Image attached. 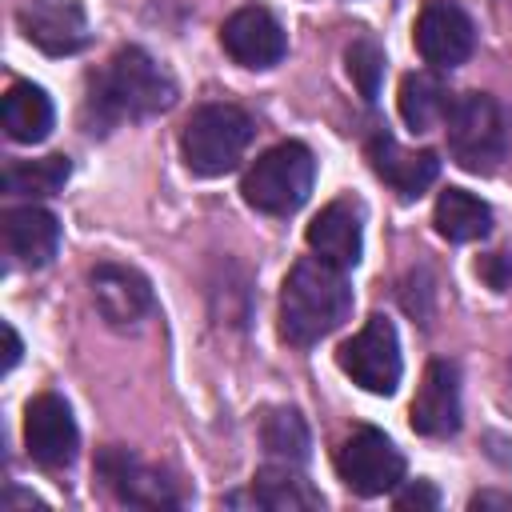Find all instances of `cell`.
Here are the masks:
<instances>
[{"instance_id":"cell-1","label":"cell","mask_w":512,"mask_h":512,"mask_svg":"<svg viewBox=\"0 0 512 512\" xmlns=\"http://www.w3.org/2000/svg\"><path fill=\"white\" fill-rule=\"evenodd\" d=\"M352 312V288L344 268L316 260H300L280 288V336L296 348H308L336 332Z\"/></svg>"},{"instance_id":"cell-2","label":"cell","mask_w":512,"mask_h":512,"mask_svg":"<svg viewBox=\"0 0 512 512\" xmlns=\"http://www.w3.org/2000/svg\"><path fill=\"white\" fill-rule=\"evenodd\" d=\"M172 100H176L172 76L144 48L128 44L96 76L88 108H96L100 128H108V124H120V120H144V116L168 112Z\"/></svg>"},{"instance_id":"cell-3","label":"cell","mask_w":512,"mask_h":512,"mask_svg":"<svg viewBox=\"0 0 512 512\" xmlns=\"http://www.w3.org/2000/svg\"><path fill=\"white\" fill-rule=\"evenodd\" d=\"M448 152L468 172H496L512 148V112L488 92H464L452 100L448 116Z\"/></svg>"},{"instance_id":"cell-4","label":"cell","mask_w":512,"mask_h":512,"mask_svg":"<svg viewBox=\"0 0 512 512\" xmlns=\"http://www.w3.org/2000/svg\"><path fill=\"white\" fill-rule=\"evenodd\" d=\"M252 132L256 124L240 104H200L180 132V156L196 176H224L240 164Z\"/></svg>"},{"instance_id":"cell-5","label":"cell","mask_w":512,"mask_h":512,"mask_svg":"<svg viewBox=\"0 0 512 512\" xmlns=\"http://www.w3.org/2000/svg\"><path fill=\"white\" fill-rule=\"evenodd\" d=\"M316 180V160L300 140H284L268 152L256 156V164L244 172V200L248 208L264 212V216H288L296 212Z\"/></svg>"},{"instance_id":"cell-6","label":"cell","mask_w":512,"mask_h":512,"mask_svg":"<svg viewBox=\"0 0 512 512\" xmlns=\"http://www.w3.org/2000/svg\"><path fill=\"white\" fill-rule=\"evenodd\" d=\"M336 360L352 376V384H360L364 392H376V396H392L400 384V372H404L400 340H396V328L388 316H368L364 328L340 344Z\"/></svg>"},{"instance_id":"cell-7","label":"cell","mask_w":512,"mask_h":512,"mask_svg":"<svg viewBox=\"0 0 512 512\" xmlns=\"http://www.w3.org/2000/svg\"><path fill=\"white\" fill-rule=\"evenodd\" d=\"M336 472L356 496H384L404 480V456L380 428H356L336 448Z\"/></svg>"},{"instance_id":"cell-8","label":"cell","mask_w":512,"mask_h":512,"mask_svg":"<svg viewBox=\"0 0 512 512\" xmlns=\"http://www.w3.org/2000/svg\"><path fill=\"white\" fill-rule=\"evenodd\" d=\"M24 448L40 468H68L80 448L72 408L56 392H40L24 408Z\"/></svg>"},{"instance_id":"cell-9","label":"cell","mask_w":512,"mask_h":512,"mask_svg":"<svg viewBox=\"0 0 512 512\" xmlns=\"http://www.w3.org/2000/svg\"><path fill=\"white\" fill-rule=\"evenodd\" d=\"M412 36H416V52L424 56V64L444 68V72L464 64L476 44V28L456 0H428L416 16Z\"/></svg>"},{"instance_id":"cell-10","label":"cell","mask_w":512,"mask_h":512,"mask_svg":"<svg viewBox=\"0 0 512 512\" xmlns=\"http://www.w3.org/2000/svg\"><path fill=\"white\" fill-rule=\"evenodd\" d=\"M20 32L48 56H72L88 44V16L76 0H24L16 12Z\"/></svg>"},{"instance_id":"cell-11","label":"cell","mask_w":512,"mask_h":512,"mask_svg":"<svg viewBox=\"0 0 512 512\" xmlns=\"http://www.w3.org/2000/svg\"><path fill=\"white\" fill-rule=\"evenodd\" d=\"M220 44L240 68H272L288 52V36H284L280 20L268 8H256V4L236 8L220 24Z\"/></svg>"},{"instance_id":"cell-12","label":"cell","mask_w":512,"mask_h":512,"mask_svg":"<svg viewBox=\"0 0 512 512\" xmlns=\"http://www.w3.org/2000/svg\"><path fill=\"white\" fill-rule=\"evenodd\" d=\"M412 428L420 436H452L460 428V372L452 360H432L412 400Z\"/></svg>"},{"instance_id":"cell-13","label":"cell","mask_w":512,"mask_h":512,"mask_svg":"<svg viewBox=\"0 0 512 512\" xmlns=\"http://www.w3.org/2000/svg\"><path fill=\"white\" fill-rule=\"evenodd\" d=\"M96 472L116 492V500H124V504H144V508H168V504H176L172 480H164L156 468H148L144 460H136L128 448H116V444L104 448L96 456Z\"/></svg>"},{"instance_id":"cell-14","label":"cell","mask_w":512,"mask_h":512,"mask_svg":"<svg viewBox=\"0 0 512 512\" xmlns=\"http://www.w3.org/2000/svg\"><path fill=\"white\" fill-rule=\"evenodd\" d=\"M368 164H372V172L392 188V192H400L404 200H412V196H420L436 176H440V160H436V152H428V148H404L396 136H388V132H376L372 140H368Z\"/></svg>"},{"instance_id":"cell-15","label":"cell","mask_w":512,"mask_h":512,"mask_svg":"<svg viewBox=\"0 0 512 512\" xmlns=\"http://www.w3.org/2000/svg\"><path fill=\"white\" fill-rule=\"evenodd\" d=\"M92 304L96 312L116 324V328H128V324H140L148 312H152V288L140 272L124 268V264H96L92 276Z\"/></svg>"},{"instance_id":"cell-16","label":"cell","mask_w":512,"mask_h":512,"mask_svg":"<svg viewBox=\"0 0 512 512\" xmlns=\"http://www.w3.org/2000/svg\"><path fill=\"white\" fill-rule=\"evenodd\" d=\"M308 248L336 268H356L364 252V224L356 200H332L324 204L308 224Z\"/></svg>"},{"instance_id":"cell-17","label":"cell","mask_w":512,"mask_h":512,"mask_svg":"<svg viewBox=\"0 0 512 512\" xmlns=\"http://www.w3.org/2000/svg\"><path fill=\"white\" fill-rule=\"evenodd\" d=\"M4 244L16 264L44 268L60 248V220L40 204H20L4 212Z\"/></svg>"},{"instance_id":"cell-18","label":"cell","mask_w":512,"mask_h":512,"mask_svg":"<svg viewBox=\"0 0 512 512\" xmlns=\"http://www.w3.org/2000/svg\"><path fill=\"white\" fill-rule=\"evenodd\" d=\"M4 132L8 140L16 144H40L48 132H52V120H56V108L48 100L44 88L28 84V80H16L8 92H4Z\"/></svg>"},{"instance_id":"cell-19","label":"cell","mask_w":512,"mask_h":512,"mask_svg":"<svg viewBox=\"0 0 512 512\" xmlns=\"http://www.w3.org/2000/svg\"><path fill=\"white\" fill-rule=\"evenodd\" d=\"M432 220H436V232H440L444 240H452V244L484 240V236L492 232V208H488L480 196L464 192V188H444V192L436 196Z\"/></svg>"},{"instance_id":"cell-20","label":"cell","mask_w":512,"mask_h":512,"mask_svg":"<svg viewBox=\"0 0 512 512\" xmlns=\"http://www.w3.org/2000/svg\"><path fill=\"white\" fill-rule=\"evenodd\" d=\"M248 496H252L256 508H268V512H304V508H320L324 504V496L296 472V464H280V468L256 472Z\"/></svg>"},{"instance_id":"cell-21","label":"cell","mask_w":512,"mask_h":512,"mask_svg":"<svg viewBox=\"0 0 512 512\" xmlns=\"http://www.w3.org/2000/svg\"><path fill=\"white\" fill-rule=\"evenodd\" d=\"M452 92L436 72H408L400 80V116L412 132H428L436 124H444L448 108H452Z\"/></svg>"},{"instance_id":"cell-22","label":"cell","mask_w":512,"mask_h":512,"mask_svg":"<svg viewBox=\"0 0 512 512\" xmlns=\"http://www.w3.org/2000/svg\"><path fill=\"white\" fill-rule=\"evenodd\" d=\"M72 164L68 156H40V160H12L4 168V192L8 196H28V200H40V196H56L68 180Z\"/></svg>"},{"instance_id":"cell-23","label":"cell","mask_w":512,"mask_h":512,"mask_svg":"<svg viewBox=\"0 0 512 512\" xmlns=\"http://www.w3.org/2000/svg\"><path fill=\"white\" fill-rule=\"evenodd\" d=\"M260 444L280 464H304L308 460V424L296 408H272L260 420Z\"/></svg>"},{"instance_id":"cell-24","label":"cell","mask_w":512,"mask_h":512,"mask_svg":"<svg viewBox=\"0 0 512 512\" xmlns=\"http://www.w3.org/2000/svg\"><path fill=\"white\" fill-rule=\"evenodd\" d=\"M344 64H348V76L352 84L360 88L364 100H376L380 96V76H384V52L372 36H356L344 52Z\"/></svg>"},{"instance_id":"cell-25","label":"cell","mask_w":512,"mask_h":512,"mask_svg":"<svg viewBox=\"0 0 512 512\" xmlns=\"http://www.w3.org/2000/svg\"><path fill=\"white\" fill-rule=\"evenodd\" d=\"M476 272L500 292V288H508L512 284V256L508 252H488L480 264H476Z\"/></svg>"},{"instance_id":"cell-26","label":"cell","mask_w":512,"mask_h":512,"mask_svg":"<svg viewBox=\"0 0 512 512\" xmlns=\"http://www.w3.org/2000/svg\"><path fill=\"white\" fill-rule=\"evenodd\" d=\"M436 504H440V492L428 480H416L404 492H396V508L400 512H408V508H436Z\"/></svg>"},{"instance_id":"cell-27","label":"cell","mask_w":512,"mask_h":512,"mask_svg":"<svg viewBox=\"0 0 512 512\" xmlns=\"http://www.w3.org/2000/svg\"><path fill=\"white\" fill-rule=\"evenodd\" d=\"M16 360H20V336L12 324H4V372H12Z\"/></svg>"},{"instance_id":"cell-28","label":"cell","mask_w":512,"mask_h":512,"mask_svg":"<svg viewBox=\"0 0 512 512\" xmlns=\"http://www.w3.org/2000/svg\"><path fill=\"white\" fill-rule=\"evenodd\" d=\"M472 508H512V496H500V492H480V496H472Z\"/></svg>"}]
</instances>
